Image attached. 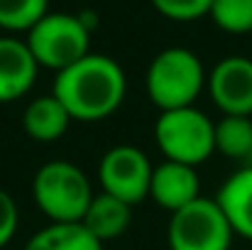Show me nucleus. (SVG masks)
I'll return each mask as SVG.
<instances>
[{"label": "nucleus", "instance_id": "f257e3e1", "mask_svg": "<svg viewBox=\"0 0 252 250\" xmlns=\"http://www.w3.org/2000/svg\"><path fill=\"white\" fill-rule=\"evenodd\" d=\"M127 76L108 54H86L81 62L59 71L52 93L62 101L71 120L98 123L110 118L125 101Z\"/></svg>", "mask_w": 252, "mask_h": 250}, {"label": "nucleus", "instance_id": "f03ea898", "mask_svg": "<svg viewBox=\"0 0 252 250\" xmlns=\"http://www.w3.org/2000/svg\"><path fill=\"white\" fill-rule=\"evenodd\" d=\"M32 199L52 223H81L93 189L81 167L66 160H52L34 172Z\"/></svg>", "mask_w": 252, "mask_h": 250}, {"label": "nucleus", "instance_id": "7ed1b4c3", "mask_svg": "<svg viewBox=\"0 0 252 250\" xmlns=\"http://www.w3.org/2000/svg\"><path fill=\"white\" fill-rule=\"evenodd\" d=\"M206 69L201 59L186 47L162 49L147 67L145 88L150 101L164 113L189 108L206 88Z\"/></svg>", "mask_w": 252, "mask_h": 250}, {"label": "nucleus", "instance_id": "20e7f679", "mask_svg": "<svg viewBox=\"0 0 252 250\" xmlns=\"http://www.w3.org/2000/svg\"><path fill=\"white\" fill-rule=\"evenodd\" d=\"M25 42L39 67L59 74L91 54V25L81 15L47 12L27 32Z\"/></svg>", "mask_w": 252, "mask_h": 250}, {"label": "nucleus", "instance_id": "39448f33", "mask_svg": "<svg viewBox=\"0 0 252 250\" xmlns=\"http://www.w3.org/2000/svg\"><path fill=\"white\" fill-rule=\"evenodd\" d=\"M155 140L169 162L203 165L216 152V123L193 106L164 110L155 123Z\"/></svg>", "mask_w": 252, "mask_h": 250}, {"label": "nucleus", "instance_id": "423d86ee", "mask_svg": "<svg viewBox=\"0 0 252 250\" xmlns=\"http://www.w3.org/2000/svg\"><path fill=\"white\" fill-rule=\"evenodd\" d=\"M233 226L216 199L198 196L171 214L167 226L169 250H230Z\"/></svg>", "mask_w": 252, "mask_h": 250}, {"label": "nucleus", "instance_id": "0eeeda50", "mask_svg": "<svg viewBox=\"0 0 252 250\" xmlns=\"http://www.w3.org/2000/svg\"><path fill=\"white\" fill-rule=\"evenodd\" d=\"M155 167L135 145L110 147L98 165V179L105 194L135 206L150 199V181Z\"/></svg>", "mask_w": 252, "mask_h": 250}, {"label": "nucleus", "instance_id": "6e6552de", "mask_svg": "<svg viewBox=\"0 0 252 250\" xmlns=\"http://www.w3.org/2000/svg\"><path fill=\"white\" fill-rule=\"evenodd\" d=\"M206 88L223 115H252V59L238 54L220 59L211 69Z\"/></svg>", "mask_w": 252, "mask_h": 250}, {"label": "nucleus", "instance_id": "1a4fd4ad", "mask_svg": "<svg viewBox=\"0 0 252 250\" xmlns=\"http://www.w3.org/2000/svg\"><path fill=\"white\" fill-rule=\"evenodd\" d=\"M39 64L25 39L0 37V103L22 98L37 81Z\"/></svg>", "mask_w": 252, "mask_h": 250}, {"label": "nucleus", "instance_id": "9d476101", "mask_svg": "<svg viewBox=\"0 0 252 250\" xmlns=\"http://www.w3.org/2000/svg\"><path fill=\"white\" fill-rule=\"evenodd\" d=\"M198 196H201V179L196 174V167L169 162V160L155 167L150 181V199L155 204L174 214L189 206L191 201H196Z\"/></svg>", "mask_w": 252, "mask_h": 250}, {"label": "nucleus", "instance_id": "9b49d317", "mask_svg": "<svg viewBox=\"0 0 252 250\" xmlns=\"http://www.w3.org/2000/svg\"><path fill=\"white\" fill-rule=\"evenodd\" d=\"M216 201L230 221L235 236L252 241V167H240L233 172L223 181Z\"/></svg>", "mask_w": 252, "mask_h": 250}, {"label": "nucleus", "instance_id": "f8f14e48", "mask_svg": "<svg viewBox=\"0 0 252 250\" xmlns=\"http://www.w3.org/2000/svg\"><path fill=\"white\" fill-rule=\"evenodd\" d=\"M71 123V115L54 93L37 96L22 113V128L34 143H57Z\"/></svg>", "mask_w": 252, "mask_h": 250}, {"label": "nucleus", "instance_id": "ddd939ff", "mask_svg": "<svg viewBox=\"0 0 252 250\" xmlns=\"http://www.w3.org/2000/svg\"><path fill=\"white\" fill-rule=\"evenodd\" d=\"M130 211H132L130 204L100 191V194H93L81 223H84L86 231L93 238H98L100 243L115 241L130 228V221H132Z\"/></svg>", "mask_w": 252, "mask_h": 250}, {"label": "nucleus", "instance_id": "4468645a", "mask_svg": "<svg viewBox=\"0 0 252 250\" xmlns=\"http://www.w3.org/2000/svg\"><path fill=\"white\" fill-rule=\"evenodd\" d=\"M25 250H103V243L86 231L84 223H49L27 241Z\"/></svg>", "mask_w": 252, "mask_h": 250}, {"label": "nucleus", "instance_id": "2eb2a0df", "mask_svg": "<svg viewBox=\"0 0 252 250\" xmlns=\"http://www.w3.org/2000/svg\"><path fill=\"white\" fill-rule=\"evenodd\" d=\"M216 150L228 160H238L252 167V118L250 115H223L216 123Z\"/></svg>", "mask_w": 252, "mask_h": 250}, {"label": "nucleus", "instance_id": "dca6fc26", "mask_svg": "<svg viewBox=\"0 0 252 250\" xmlns=\"http://www.w3.org/2000/svg\"><path fill=\"white\" fill-rule=\"evenodd\" d=\"M49 0H0V27L7 32H30L49 10Z\"/></svg>", "mask_w": 252, "mask_h": 250}, {"label": "nucleus", "instance_id": "f3484780", "mask_svg": "<svg viewBox=\"0 0 252 250\" xmlns=\"http://www.w3.org/2000/svg\"><path fill=\"white\" fill-rule=\"evenodd\" d=\"M211 20L230 35L252 32V0H213Z\"/></svg>", "mask_w": 252, "mask_h": 250}, {"label": "nucleus", "instance_id": "a211bd4d", "mask_svg": "<svg viewBox=\"0 0 252 250\" xmlns=\"http://www.w3.org/2000/svg\"><path fill=\"white\" fill-rule=\"evenodd\" d=\"M159 15L176 22H191L211 12L213 0H150Z\"/></svg>", "mask_w": 252, "mask_h": 250}, {"label": "nucleus", "instance_id": "6ab92c4d", "mask_svg": "<svg viewBox=\"0 0 252 250\" xmlns=\"http://www.w3.org/2000/svg\"><path fill=\"white\" fill-rule=\"evenodd\" d=\"M17 226H20L17 204L7 189H0V248H5L15 238Z\"/></svg>", "mask_w": 252, "mask_h": 250}]
</instances>
